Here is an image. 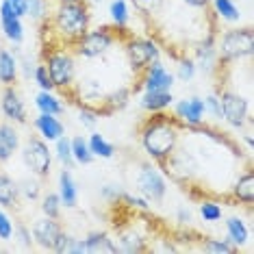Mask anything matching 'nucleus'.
I'll list each match as a JSON object with an SVG mask.
<instances>
[{
	"mask_svg": "<svg viewBox=\"0 0 254 254\" xmlns=\"http://www.w3.org/2000/svg\"><path fill=\"white\" fill-rule=\"evenodd\" d=\"M55 4V0H24V18L42 24L48 18V11Z\"/></svg>",
	"mask_w": 254,
	"mask_h": 254,
	"instance_id": "nucleus-34",
	"label": "nucleus"
},
{
	"mask_svg": "<svg viewBox=\"0 0 254 254\" xmlns=\"http://www.w3.org/2000/svg\"><path fill=\"white\" fill-rule=\"evenodd\" d=\"M85 239V248H87L89 254H118V246H115V239L107 230H91L83 237Z\"/></svg>",
	"mask_w": 254,
	"mask_h": 254,
	"instance_id": "nucleus-25",
	"label": "nucleus"
},
{
	"mask_svg": "<svg viewBox=\"0 0 254 254\" xmlns=\"http://www.w3.org/2000/svg\"><path fill=\"white\" fill-rule=\"evenodd\" d=\"M35 109L39 113H50V115H63L65 113V102L53 91H37L35 96Z\"/></svg>",
	"mask_w": 254,
	"mask_h": 254,
	"instance_id": "nucleus-28",
	"label": "nucleus"
},
{
	"mask_svg": "<svg viewBox=\"0 0 254 254\" xmlns=\"http://www.w3.org/2000/svg\"><path fill=\"white\" fill-rule=\"evenodd\" d=\"M70 241H72V235L67 230H61L59 237H57L55 246H53V252H59V254H67V248H70Z\"/></svg>",
	"mask_w": 254,
	"mask_h": 254,
	"instance_id": "nucleus-48",
	"label": "nucleus"
},
{
	"mask_svg": "<svg viewBox=\"0 0 254 254\" xmlns=\"http://www.w3.org/2000/svg\"><path fill=\"white\" fill-rule=\"evenodd\" d=\"M120 42V33L115 26H98L89 28L76 44L72 46L76 59H102L113 50Z\"/></svg>",
	"mask_w": 254,
	"mask_h": 254,
	"instance_id": "nucleus-5",
	"label": "nucleus"
},
{
	"mask_svg": "<svg viewBox=\"0 0 254 254\" xmlns=\"http://www.w3.org/2000/svg\"><path fill=\"white\" fill-rule=\"evenodd\" d=\"M211 7L215 18L222 22L235 24V22L241 20V9L235 4V0H211Z\"/></svg>",
	"mask_w": 254,
	"mask_h": 254,
	"instance_id": "nucleus-31",
	"label": "nucleus"
},
{
	"mask_svg": "<svg viewBox=\"0 0 254 254\" xmlns=\"http://www.w3.org/2000/svg\"><path fill=\"white\" fill-rule=\"evenodd\" d=\"M98 120H100V115H98V111H94V109L89 107H78V122L85 126V128L94 130Z\"/></svg>",
	"mask_w": 254,
	"mask_h": 254,
	"instance_id": "nucleus-47",
	"label": "nucleus"
},
{
	"mask_svg": "<svg viewBox=\"0 0 254 254\" xmlns=\"http://www.w3.org/2000/svg\"><path fill=\"white\" fill-rule=\"evenodd\" d=\"M109 13H111V22L118 28V33L122 35V33L128 31V24H130V7L126 0H111V4H109Z\"/></svg>",
	"mask_w": 254,
	"mask_h": 254,
	"instance_id": "nucleus-29",
	"label": "nucleus"
},
{
	"mask_svg": "<svg viewBox=\"0 0 254 254\" xmlns=\"http://www.w3.org/2000/svg\"><path fill=\"white\" fill-rule=\"evenodd\" d=\"M132 94H135L132 87H118V89L107 91L105 102H102V107H100V118H111V115H115L118 111L126 109L132 100Z\"/></svg>",
	"mask_w": 254,
	"mask_h": 254,
	"instance_id": "nucleus-22",
	"label": "nucleus"
},
{
	"mask_svg": "<svg viewBox=\"0 0 254 254\" xmlns=\"http://www.w3.org/2000/svg\"><path fill=\"white\" fill-rule=\"evenodd\" d=\"M87 143H89V150H91V154H94L96 159H113L115 157V146L111 141L107 139L102 132H96V130H91L89 135H87Z\"/></svg>",
	"mask_w": 254,
	"mask_h": 254,
	"instance_id": "nucleus-30",
	"label": "nucleus"
},
{
	"mask_svg": "<svg viewBox=\"0 0 254 254\" xmlns=\"http://www.w3.org/2000/svg\"><path fill=\"white\" fill-rule=\"evenodd\" d=\"M204 100V109H206V115H211L213 120H217V122H222V105H219V96L217 91H211L206 98H202Z\"/></svg>",
	"mask_w": 254,
	"mask_h": 254,
	"instance_id": "nucleus-46",
	"label": "nucleus"
},
{
	"mask_svg": "<svg viewBox=\"0 0 254 254\" xmlns=\"http://www.w3.org/2000/svg\"><path fill=\"white\" fill-rule=\"evenodd\" d=\"M87 248H85V239L83 237H74L72 235V241H70V248H67V254H85Z\"/></svg>",
	"mask_w": 254,
	"mask_h": 254,
	"instance_id": "nucleus-50",
	"label": "nucleus"
},
{
	"mask_svg": "<svg viewBox=\"0 0 254 254\" xmlns=\"http://www.w3.org/2000/svg\"><path fill=\"white\" fill-rule=\"evenodd\" d=\"M222 105V122H226L228 128L244 130L246 126H252V113H250V100L241 96L239 91H233L228 87L215 89Z\"/></svg>",
	"mask_w": 254,
	"mask_h": 254,
	"instance_id": "nucleus-10",
	"label": "nucleus"
},
{
	"mask_svg": "<svg viewBox=\"0 0 254 254\" xmlns=\"http://www.w3.org/2000/svg\"><path fill=\"white\" fill-rule=\"evenodd\" d=\"M0 113L4 115V120L15 126H24L28 122V111L26 105L22 100L20 91L15 89V85H9V87L2 89L0 94Z\"/></svg>",
	"mask_w": 254,
	"mask_h": 254,
	"instance_id": "nucleus-15",
	"label": "nucleus"
},
{
	"mask_svg": "<svg viewBox=\"0 0 254 254\" xmlns=\"http://www.w3.org/2000/svg\"><path fill=\"white\" fill-rule=\"evenodd\" d=\"M0 28H2V35L13 46H20L24 42V22L13 13V7L9 4V0L0 2Z\"/></svg>",
	"mask_w": 254,
	"mask_h": 254,
	"instance_id": "nucleus-17",
	"label": "nucleus"
},
{
	"mask_svg": "<svg viewBox=\"0 0 254 254\" xmlns=\"http://www.w3.org/2000/svg\"><path fill=\"white\" fill-rule=\"evenodd\" d=\"M195 74H198V65H195V61L191 57L187 55H181L176 59V74L174 76L178 80H183V83H189V80L195 78Z\"/></svg>",
	"mask_w": 254,
	"mask_h": 254,
	"instance_id": "nucleus-40",
	"label": "nucleus"
},
{
	"mask_svg": "<svg viewBox=\"0 0 254 254\" xmlns=\"http://www.w3.org/2000/svg\"><path fill=\"white\" fill-rule=\"evenodd\" d=\"M241 141L246 143V148H248V152H252V148H254V132L252 130H248L241 135Z\"/></svg>",
	"mask_w": 254,
	"mask_h": 254,
	"instance_id": "nucleus-54",
	"label": "nucleus"
},
{
	"mask_svg": "<svg viewBox=\"0 0 254 254\" xmlns=\"http://www.w3.org/2000/svg\"><path fill=\"white\" fill-rule=\"evenodd\" d=\"M198 215L204 224H217L224 219V206L219 204L217 200H209V198H202L198 202Z\"/></svg>",
	"mask_w": 254,
	"mask_h": 254,
	"instance_id": "nucleus-32",
	"label": "nucleus"
},
{
	"mask_svg": "<svg viewBox=\"0 0 254 254\" xmlns=\"http://www.w3.org/2000/svg\"><path fill=\"white\" fill-rule=\"evenodd\" d=\"M224 226H226V241L230 246H235V250L244 248L250 241V228L241 217L230 215L224 219Z\"/></svg>",
	"mask_w": 254,
	"mask_h": 254,
	"instance_id": "nucleus-27",
	"label": "nucleus"
},
{
	"mask_svg": "<svg viewBox=\"0 0 254 254\" xmlns=\"http://www.w3.org/2000/svg\"><path fill=\"white\" fill-rule=\"evenodd\" d=\"M20 154H22V163L26 165V170L31 172L33 176L46 178L53 172V150H50V143L44 141L39 135H31L26 137V141L20 146Z\"/></svg>",
	"mask_w": 254,
	"mask_h": 254,
	"instance_id": "nucleus-9",
	"label": "nucleus"
},
{
	"mask_svg": "<svg viewBox=\"0 0 254 254\" xmlns=\"http://www.w3.org/2000/svg\"><path fill=\"white\" fill-rule=\"evenodd\" d=\"M33 128L48 143H55L59 137L65 135V124L59 120V115H50V113H37V118L33 120Z\"/></svg>",
	"mask_w": 254,
	"mask_h": 254,
	"instance_id": "nucleus-18",
	"label": "nucleus"
},
{
	"mask_svg": "<svg viewBox=\"0 0 254 254\" xmlns=\"http://www.w3.org/2000/svg\"><path fill=\"white\" fill-rule=\"evenodd\" d=\"M254 53V31L250 26L226 28L217 33V72L241 59H250Z\"/></svg>",
	"mask_w": 254,
	"mask_h": 254,
	"instance_id": "nucleus-4",
	"label": "nucleus"
},
{
	"mask_svg": "<svg viewBox=\"0 0 254 254\" xmlns=\"http://www.w3.org/2000/svg\"><path fill=\"white\" fill-rule=\"evenodd\" d=\"M70 146H72V157H74V163L76 165H91L96 161V157L91 154V150H89L87 137L74 135L70 139Z\"/></svg>",
	"mask_w": 254,
	"mask_h": 254,
	"instance_id": "nucleus-33",
	"label": "nucleus"
},
{
	"mask_svg": "<svg viewBox=\"0 0 254 254\" xmlns=\"http://www.w3.org/2000/svg\"><path fill=\"white\" fill-rule=\"evenodd\" d=\"M13 228H15V222L11 219L7 209L0 206V241H11L13 239Z\"/></svg>",
	"mask_w": 254,
	"mask_h": 254,
	"instance_id": "nucleus-45",
	"label": "nucleus"
},
{
	"mask_svg": "<svg viewBox=\"0 0 254 254\" xmlns=\"http://www.w3.org/2000/svg\"><path fill=\"white\" fill-rule=\"evenodd\" d=\"M42 26L48 28L46 44H63L72 48L91 28V7L87 0H55Z\"/></svg>",
	"mask_w": 254,
	"mask_h": 254,
	"instance_id": "nucleus-1",
	"label": "nucleus"
},
{
	"mask_svg": "<svg viewBox=\"0 0 254 254\" xmlns=\"http://www.w3.org/2000/svg\"><path fill=\"white\" fill-rule=\"evenodd\" d=\"M18 78H20L18 55L9 48H0V85L2 87L18 85Z\"/></svg>",
	"mask_w": 254,
	"mask_h": 254,
	"instance_id": "nucleus-23",
	"label": "nucleus"
},
{
	"mask_svg": "<svg viewBox=\"0 0 254 254\" xmlns=\"http://www.w3.org/2000/svg\"><path fill=\"white\" fill-rule=\"evenodd\" d=\"M200 246L198 250L206 254H235V246H230L226 239H219V237H198Z\"/></svg>",
	"mask_w": 254,
	"mask_h": 254,
	"instance_id": "nucleus-35",
	"label": "nucleus"
},
{
	"mask_svg": "<svg viewBox=\"0 0 254 254\" xmlns=\"http://www.w3.org/2000/svg\"><path fill=\"white\" fill-rule=\"evenodd\" d=\"M130 4L135 7V11L143 18H150V15L159 13L161 7L165 4V0H130Z\"/></svg>",
	"mask_w": 254,
	"mask_h": 254,
	"instance_id": "nucleus-42",
	"label": "nucleus"
},
{
	"mask_svg": "<svg viewBox=\"0 0 254 254\" xmlns=\"http://www.w3.org/2000/svg\"><path fill=\"white\" fill-rule=\"evenodd\" d=\"M63 230L59 219H53V217H37L35 222L31 224V233H33V241L39 250H50L53 252V246L57 241V237Z\"/></svg>",
	"mask_w": 254,
	"mask_h": 254,
	"instance_id": "nucleus-16",
	"label": "nucleus"
},
{
	"mask_svg": "<svg viewBox=\"0 0 254 254\" xmlns=\"http://www.w3.org/2000/svg\"><path fill=\"white\" fill-rule=\"evenodd\" d=\"M13 241L18 244L20 250H33V248H35V241H33L31 226H26L24 222L15 224V228H13Z\"/></svg>",
	"mask_w": 254,
	"mask_h": 254,
	"instance_id": "nucleus-41",
	"label": "nucleus"
},
{
	"mask_svg": "<svg viewBox=\"0 0 254 254\" xmlns=\"http://www.w3.org/2000/svg\"><path fill=\"white\" fill-rule=\"evenodd\" d=\"M53 157L59 161L63 167H67V170H72L74 165V157H72V146H70V137H59V139L55 141V150H53Z\"/></svg>",
	"mask_w": 254,
	"mask_h": 254,
	"instance_id": "nucleus-39",
	"label": "nucleus"
},
{
	"mask_svg": "<svg viewBox=\"0 0 254 254\" xmlns=\"http://www.w3.org/2000/svg\"><path fill=\"white\" fill-rule=\"evenodd\" d=\"M230 198L239 204H244L246 209H252L254 204V172L252 167H246V172H241L237 176V181L230 187Z\"/></svg>",
	"mask_w": 254,
	"mask_h": 254,
	"instance_id": "nucleus-19",
	"label": "nucleus"
},
{
	"mask_svg": "<svg viewBox=\"0 0 254 254\" xmlns=\"http://www.w3.org/2000/svg\"><path fill=\"white\" fill-rule=\"evenodd\" d=\"M191 59L195 61L198 70L217 72V28H211L193 44Z\"/></svg>",
	"mask_w": 254,
	"mask_h": 254,
	"instance_id": "nucleus-14",
	"label": "nucleus"
},
{
	"mask_svg": "<svg viewBox=\"0 0 254 254\" xmlns=\"http://www.w3.org/2000/svg\"><path fill=\"white\" fill-rule=\"evenodd\" d=\"M18 63H20V76L22 78H31L33 76V70H35V63L28 59L26 55L18 57Z\"/></svg>",
	"mask_w": 254,
	"mask_h": 254,
	"instance_id": "nucleus-49",
	"label": "nucleus"
},
{
	"mask_svg": "<svg viewBox=\"0 0 254 254\" xmlns=\"http://www.w3.org/2000/svg\"><path fill=\"white\" fill-rule=\"evenodd\" d=\"M20 200V183L13 176H9L7 172H0V206L7 211L18 209Z\"/></svg>",
	"mask_w": 254,
	"mask_h": 254,
	"instance_id": "nucleus-26",
	"label": "nucleus"
},
{
	"mask_svg": "<svg viewBox=\"0 0 254 254\" xmlns=\"http://www.w3.org/2000/svg\"><path fill=\"white\" fill-rule=\"evenodd\" d=\"M122 187L120 185H113V183H107V185H100V198L111 206H118L120 200H122Z\"/></svg>",
	"mask_w": 254,
	"mask_h": 254,
	"instance_id": "nucleus-43",
	"label": "nucleus"
},
{
	"mask_svg": "<svg viewBox=\"0 0 254 254\" xmlns=\"http://www.w3.org/2000/svg\"><path fill=\"white\" fill-rule=\"evenodd\" d=\"M185 126L178 122L174 115L163 113H148L137 128V137H139V146L146 152V157L152 163H165L174 150L181 146Z\"/></svg>",
	"mask_w": 254,
	"mask_h": 254,
	"instance_id": "nucleus-2",
	"label": "nucleus"
},
{
	"mask_svg": "<svg viewBox=\"0 0 254 254\" xmlns=\"http://www.w3.org/2000/svg\"><path fill=\"white\" fill-rule=\"evenodd\" d=\"M187 7H191V9H198V11H206L211 7V0H183Z\"/></svg>",
	"mask_w": 254,
	"mask_h": 254,
	"instance_id": "nucleus-52",
	"label": "nucleus"
},
{
	"mask_svg": "<svg viewBox=\"0 0 254 254\" xmlns=\"http://www.w3.org/2000/svg\"><path fill=\"white\" fill-rule=\"evenodd\" d=\"M20 146H22V137L20 130L15 128V124L11 122L0 124V163H9L20 152Z\"/></svg>",
	"mask_w": 254,
	"mask_h": 254,
	"instance_id": "nucleus-20",
	"label": "nucleus"
},
{
	"mask_svg": "<svg viewBox=\"0 0 254 254\" xmlns=\"http://www.w3.org/2000/svg\"><path fill=\"white\" fill-rule=\"evenodd\" d=\"M152 233L141 228V219H130L126 224H115V246L120 252L126 254H139V252H148L150 244H152Z\"/></svg>",
	"mask_w": 254,
	"mask_h": 254,
	"instance_id": "nucleus-11",
	"label": "nucleus"
},
{
	"mask_svg": "<svg viewBox=\"0 0 254 254\" xmlns=\"http://www.w3.org/2000/svg\"><path fill=\"white\" fill-rule=\"evenodd\" d=\"M174 94L172 91H143L139 96V107L146 113H163L174 105Z\"/></svg>",
	"mask_w": 254,
	"mask_h": 254,
	"instance_id": "nucleus-24",
	"label": "nucleus"
},
{
	"mask_svg": "<svg viewBox=\"0 0 254 254\" xmlns=\"http://www.w3.org/2000/svg\"><path fill=\"white\" fill-rule=\"evenodd\" d=\"M20 195L28 202H37L44 195V181L37 176H33V174L28 178H24V181L20 183Z\"/></svg>",
	"mask_w": 254,
	"mask_h": 254,
	"instance_id": "nucleus-37",
	"label": "nucleus"
},
{
	"mask_svg": "<svg viewBox=\"0 0 254 254\" xmlns=\"http://www.w3.org/2000/svg\"><path fill=\"white\" fill-rule=\"evenodd\" d=\"M120 42H124V55L135 74L143 72L152 61H159L163 57L159 42H154L152 37H141V35H135V33H122Z\"/></svg>",
	"mask_w": 254,
	"mask_h": 254,
	"instance_id": "nucleus-6",
	"label": "nucleus"
},
{
	"mask_svg": "<svg viewBox=\"0 0 254 254\" xmlns=\"http://www.w3.org/2000/svg\"><path fill=\"white\" fill-rule=\"evenodd\" d=\"M44 65L50 74L55 89L70 94L76 83V55L70 46L63 44H44Z\"/></svg>",
	"mask_w": 254,
	"mask_h": 254,
	"instance_id": "nucleus-3",
	"label": "nucleus"
},
{
	"mask_svg": "<svg viewBox=\"0 0 254 254\" xmlns=\"http://www.w3.org/2000/svg\"><path fill=\"white\" fill-rule=\"evenodd\" d=\"M174 118L181 122L185 128H195V126L204 124V100L200 96H189V98H181V100H174Z\"/></svg>",
	"mask_w": 254,
	"mask_h": 254,
	"instance_id": "nucleus-13",
	"label": "nucleus"
},
{
	"mask_svg": "<svg viewBox=\"0 0 254 254\" xmlns=\"http://www.w3.org/2000/svg\"><path fill=\"white\" fill-rule=\"evenodd\" d=\"M57 193L61 198V204L65 209H76L78 204V185L74 181L72 172L67 167H63L57 176Z\"/></svg>",
	"mask_w": 254,
	"mask_h": 254,
	"instance_id": "nucleus-21",
	"label": "nucleus"
},
{
	"mask_svg": "<svg viewBox=\"0 0 254 254\" xmlns=\"http://www.w3.org/2000/svg\"><path fill=\"white\" fill-rule=\"evenodd\" d=\"M33 80L37 83L39 91H55V85H53V80H50V74L46 70L44 63H37L35 65V70H33Z\"/></svg>",
	"mask_w": 254,
	"mask_h": 254,
	"instance_id": "nucleus-44",
	"label": "nucleus"
},
{
	"mask_svg": "<svg viewBox=\"0 0 254 254\" xmlns=\"http://www.w3.org/2000/svg\"><path fill=\"white\" fill-rule=\"evenodd\" d=\"M176 83V76L163 65V61H152L143 72L137 74V83L132 85V91H172Z\"/></svg>",
	"mask_w": 254,
	"mask_h": 254,
	"instance_id": "nucleus-12",
	"label": "nucleus"
},
{
	"mask_svg": "<svg viewBox=\"0 0 254 254\" xmlns=\"http://www.w3.org/2000/svg\"><path fill=\"white\" fill-rule=\"evenodd\" d=\"M135 183V191L141 193L146 200H150L152 204H161L167 195V176L163 174V170L152 163V161H141L137 167V174L132 178Z\"/></svg>",
	"mask_w": 254,
	"mask_h": 254,
	"instance_id": "nucleus-7",
	"label": "nucleus"
},
{
	"mask_svg": "<svg viewBox=\"0 0 254 254\" xmlns=\"http://www.w3.org/2000/svg\"><path fill=\"white\" fill-rule=\"evenodd\" d=\"M159 167L163 170V174L170 178V181H174L176 185H181V187L187 189V187H193L195 185L200 163H198V159H195V154L191 150L178 146L174 152L167 157L165 163H161Z\"/></svg>",
	"mask_w": 254,
	"mask_h": 254,
	"instance_id": "nucleus-8",
	"label": "nucleus"
},
{
	"mask_svg": "<svg viewBox=\"0 0 254 254\" xmlns=\"http://www.w3.org/2000/svg\"><path fill=\"white\" fill-rule=\"evenodd\" d=\"M9 4L13 7V13L18 18H24V0H9Z\"/></svg>",
	"mask_w": 254,
	"mask_h": 254,
	"instance_id": "nucleus-53",
	"label": "nucleus"
},
{
	"mask_svg": "<svg viewBox=\"0 0 254 254\" xmlns=\"http://www.w3.org/2000/svg\"><path fill=\"white\" fill-rule=\"evenodd\" d=\"M39 209H42V215L46 217H53V219H61V211H63V204H61V198L57 191H48L39 198Z\"/></svg>",
	"mask_w": 254,
	"mask_h": 254,
	"instance_id": "nucleus-36",
	"label": "nucleus"
},
{
	"mask_svg": "<svg viewBox=\"0 0 254 254\" xmlns=\"http://www.w3.org/2000/svg\"><path fill=\"white\" fill-rule=\"evenodd\" d=\"M191 219H193V213L187 209V206H181V209L176 211V222L181 224V226H189L191 224Z\"/></svg>",
	"mask_w": 254,
	"mask_h": 254,
	"instance_id": "nucleus-51",
	"label": "nucleus"
},
{
	"mask_svg": "<svg viewBox=\"0 0 254 254\" xmlns=\"http://www.w3.org/2000/svg\"><path fill=\"white\" fill-rule=\"evenodd\" d=\"M120 204H124L128 211L141 213V215H150V211H152V202L146 200L141 193H128V191H124L122 193V200H120Z\"/></svg>",
	"mask_w": 254,
	"mask_h": 254,
	"instance_id": "nucleus-38",
	"label": "nucleus"
}]
</instances>
